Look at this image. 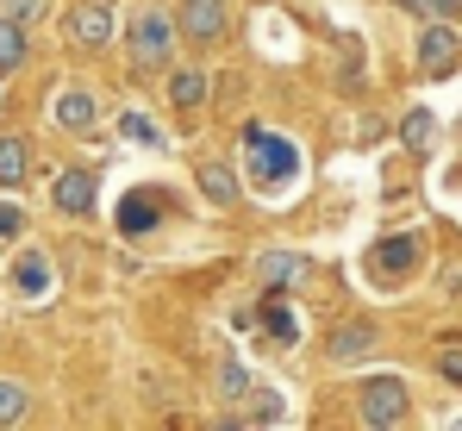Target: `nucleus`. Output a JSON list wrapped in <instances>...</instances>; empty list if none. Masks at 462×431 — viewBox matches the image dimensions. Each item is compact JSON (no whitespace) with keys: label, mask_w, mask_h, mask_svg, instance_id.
<instances>
[{"label":"nucleus","mask_w":462,"mask_h":431,"mask_svg":"<svg viewBox=\"0 0 462 431\" xmlns=\"http://www.w3.org/2000/svg\"><path fill=\"white\" fill-rule=\"evenodd\" d=\"M19 63H25V25L0 13V75H13Z\"/></svg>","instance_id":"nucleus-15"},{"label":"nucleus","mask_w":462,"mask_h":431,"mask_svg":"<svg viewBox=\"0 0 462 431\" xmlns=\"http://www.w3.org/2000/svg\"><path fill=\"white\" fill-rule=\"evenodd\" d=\"M25 413H32V394L19 381H0V426H19Z\"/></svg>","instance_id":"nucleus-19"},{"label":"nucleus","mask_w":462,"mask_h":431,"mask_svg":"<svg viewBox=\"0 0 462 431\" xmlns=\"http://www.w3.org/2000/svg\"><path fill=\"white\" fill-rule=\"evenodd\" d=\"M250 419H256V426H275V419H282V394H256V400H250Z\"/></svg>","instance_id":"nucleus-23"},{"label":"nucleus","mask_w":462,"mask_h":431,"mask_svg":"<svg viewBox=\"0 0 462 431\" xmlns=\"http://www.w3.org/2000/svg\"><path fill=\"white\" fill-rule=\"evenodd\" d=\"M113 32H119V13H113V0H81L76 13H69V38H76V44H88V51L113 44Z\"/></svg>","instance_id":"nucleus-7"},{"label":"nucleus","mask_w":462,"mask_h":431,"mask_svg":"<svg viewBox=\"0 0 462 431\" xmlns=\"http://www.w3.org/2000/svg\"><path fill=\"white\" fill-rule=\"evenodd\" d=\"M244 144H250V182L256 188H288L300 175V150L288 138H275V132H263L256 119L244 126Z\"/></svg>","instance_id":"nucleus-1"},{"label":"nucleus","mask_w":462,"mask_h":431,"mask_svg":"<svg viewBox=\"0 0 462 431\" xmlns=\"http://www.w3.org/2000/svg\"><path fill=\"white\" fill-rule=\"evenodd\" d=\"M175 25H181V38L188 44H219L226 38V0H181V13H175Z\"/></svg>","instance_id":"nucleus-6"},{"label":"nucleus","mask_w":462,"mask_h":431,"mask_svg":"<svg viewBox=\"0 0 462 431\" xmlns=\"http://www.w3.org/2000/svg\"><path fill=\"white\" fill-rule=\"evenodd\" d=\"M25 169H32L25 138H0V188H19V182H25Z\"/></svg>","instance_id":"nucleus-14"},{"label":"nucleus","mask_w":462,"mask_h":431,"mask_svg":"<svg viewBox=\"0 0 462 431\" xmlns=\"http://www.w3.org/2000/svg\"><path fill=\"white\" fill-rule=\"evenodd\" d=\"M457 63H462L457 25H450V19H431V25L419 32V70H425V75H450Z\"/></svg>","instance_id":"nucleus-5"},{"label":"nucleus","mask_w":462,"mask_h":431,"mask_svg":"<svg viewBox=\"0 0 462 431\" xmlns=\"http://www.w3.org/2000/svg\"><path fill=\"white\" fill-rule=\"evenodd\" d=\"M369 351H375V325H369V319L337 325V332H331V344H325V357H331V362H356V357H369Z\"/></svg>","instance_id":"nucleus-11"},{"label":"nucleus","mask_w":462,"mask_h":431,"mask_svg":"<svg viewBox=\"0 0 462 431\" xmlns=\"http://www.w3.org/2000/svg\"><path fill=\"white\" fill-rule=\"evenodd\" d=\"M162 207H169L162 194H151V188H132V194L119 201V231H125V238H144V231H156V225H162Z\"/></svg>","instance_id":"nucleus-8"},{"label":"nucleus","mask_w":462,"mask_h":431,"mask_svg":"<svg viewBox=\"0 0 462 431\" xmlns=\"http://www.w3.org/2000/svg\"><path fill=\"white\" fill-rule=\"evenodd\" d=\"M219 394H226V400H244V394H250V375H244V362H226V369H219Z\"/></svg>","instance_id":"nucleus-22"},{"label":"nucleus","mask_w":462,"mask_h":431,"mask_svg":"<svg viewBox=\"0 0 462 431\" xmlns=\"http://www.w3.org/2000/svg\"><path fill=\"white\" fill-rule=\"evenodd\" d=\"M363 426H375V431H387V426H400L406 419V407H412V394H406V381L400 375H369L363 381Z\"/></svg>","instance_id":"nucleus-3"},{"label":"nucleus","mask_w":462,"mask_h":431,"mask_svg":"<svg viewBox=\"0 0 462 431\" xmlns=\"http://www.w3.org/2000/svg\"><path fill=\"white\" fill-rule=\"evenodd\" d=\"M169 100H175V107H200V100H207V75L181 70L175 81H169Z\"/></svg>","instance_id":"nucleus-18"},{"label":"nucleus","mask_w":462,"mask_h":431,"mask_svg":"<svg viewBox=\"0 0 462 431\" xmlns=\"http://www.w3.org/2000/svg\"><path fill=\"white\" fill-rule=\"evenodd\" d=\"M175 38H181V25L169 19V13H138L132 19V32H125V44H132V63L138 70H162L169 63V51H175Z\"/></svg>","instance_id":"nucleus-2"},{"label":"nucleus","mask_w":462,"mask_h":431,"mask_svg":"<svg viewBox=\"0 0 462 431\" xmlns=\"http://www.w3.org/2000/svg\"><path fill=\"white\" fill-rule=\"evenodd\" d=\"M400 6H406L412 19H425V25H431V19H457L462 13V0H400Z\"/></svg>","instance_id":"nucleus-21"},{"label":"nucleus","mask_w":462,"mask_h":431,"mask_svg":"<svg viewBox=\"0 0 462 431\" xmlns=\"http://www.w3.org/2000/svg\"><path fill=\"white\" fill-rule=\"evenodd\" d=\"M38 6H44V0H0V13H6V19H19V25H25V19H38Z\"/></svg>","instance_id":"nucleus-25"},{"label":"nucleus","mask_w":462,"mask_h":431,"mask_svg":"<svg viewBox=\"0 0 462 431\" xmlns=\"http://www.w3.org/2000/svg\"><path fill=\"white\" fill-rule=\"evenodd\" d=\"M13 282H19V294H44V287H51V263H44L38 250H25L19 269H13Z\"/></svg>","instance_id":"nucleus-16"},{"label":"nucleus","mask_w":462,"mask_h":431,"mask_svg":"<svg viewBox=\"0 0 462 431\" xmlns=\"http://www.w3.org/2000/svg\"><path fill=\"white\" fill-rule=\"evenodd\" d=\"M51 201H57V213H94V175L88 169H63L57 182H51Z\"/></svg>","instance_id":"nucleus-10"},{"label":"nucleus","mask_w":462,"mask_h":431,"mask_svg":"<svg viewBox=\"0 0 462 431\" xmlns=\"http://www.w3.org/2000/svg\"><path fill=\"white\" fill-rule=\"evenodd\" d=\"M263 319H269V332H275L282 344H294V313H288V300H282V294H269V300H263Z\"/></svg>","instance_id":"nucleus-20"},{"label":"nucleus","mask_w":462,"mask_h":431,"mask_svg":"<svg viewBox=\"0 0 462 431\" xmlns=\"http://www.w3.org/2000/svg\"><path fill=\"white\" fill-rule=\"evenodd\" d=\"M51 119H57L63 132H94V126H100V107H94L88 88H63V94L51 100Z\"/></svg>","instance_id":"nucleus-9"},{"label":"nucleus","mask_w":462,"mask_h":431,"mask_svg":"<svg viewBox=\"0 0 462 431\" xmlns=\"http://www.w3.org/2000/svg\"><path fill=\"white\" fill-rule=\"evenodd\" d=\"M256 276L269 287H288V282L307 276V257H294V250H263V257H256Z\"/></svg>","instance_id":"nucleus-12"},{"label":"nucleus","mask_w":462,"mask_h":431,"mask_svg":"<svg viewBox=\"0 0 462 431\" xmlns=\"http://www.w3.org/2000/svg\"><path fill=\"white\" fill-rule=\"evenodd\" d=\"M19 225H25V213H19V207H13V201H0V238H13V231H19Z\"/></svg>","instance_id":"nucleus-27"},{"label":"nucleus","mask_w":462,"mask_h":431,"mask_svg":"<svg viewBox=\"0 0 462 431\" xmlns=\"http://www.w3.org/2000/svg\"><path fill=\"white\" fill-rule=\"evenodd\" d=\"M419 250H425V244H419L412 231H393V238H382V244L369 250V276H375V282L412 276V269H419Z\"/></svg>","instance_id":"nucleus-4"},{"label":"nucleus","mask_w":462,"mask_h":431,"mask_svg":"<svg viewBox=\"0 0 462 431\" xmlns=\"http://www.w3.org/2000/svg\"><path fill=\"white\" fill-rule=\"evenodd\" d=\"M200 194L213 207H237V175H231L226 163H200Z\"/></svg>","instance_id":"nucleus-13"},{"label":"nucleus","mask_w":462,"mask_h":431,"mask_svg":"<svg viewBox=\"0 0 462 431\" xmlns=\"http://www.w3.org/2000/svg\"><path fill=\"white\" fill-rule=\"evenodd\" d=\"M438 369H444V375L462 388V338H450V344H444V362H438Z\"/></svg>","instance_id":"nucleus-24"},{"label":"nucleus","mask_w":462,"mask_h":431,"mask_svg":"<svg viewBox=\"0 0 462 431\" xmlns=\"http://www.w3.org/2000/svg\"><path fill=\"white\" fill-rule=\"evenodd\" d=\"M431 132H438V119H431L425 107H412V113L400 119V144H406V150H425V144H431Z\"/></svg>","instance_id":"nucleus-17"},{"label":"nucleus","mask_w":462,"mask_h":431,"mask_svg":"<svg viewBox=\"0 0 462 431\" xmlns=\"http://www.w3.org/2000/svg\"><path fill=\"white\" fill-rule=\"evenodd\" d=\"M125 138H138V144H156V126H151V119H138V113H125Z\"/></svg>","instance_id":"nucleus-26"}]
</instances>
